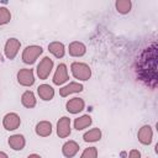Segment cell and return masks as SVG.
Wrapping results in <instances>:
<instances>
[{"instance_id":"1","label":"cell","mask_w":158,"mask_h":158,"mask_svg":"<svg viewBox=\"0 0 158 158\" xmlns=\"http://www.w3.org/2000/svg\"><path fill=\"white\" fill-rule=\"evenodd\" d=\"M136 72L139 80L146 85L152 89L157 86V44L154 42L139 54Z\"/></svg>"},{"instance_id":"2","label":"cell","mask_w":158,"mask_h":158,"mask_svg":"<svg viewBox=\"0 0 158 158\" xmlns=\"http://www.w3.org/2000/svg\"><path fill=\"white\" fill-rule=\"evenodd\" d=\"M70 69H72L73 75L79 80H88L91 75V70H90L89 65H86L85 63L74 62V63H72Z\"/></svg>"},{"instance_id":"3","label":"cell","mask_w":158,"mask_h":158,"mask_svg":"<svg viewBox=\"0 0 158 158\" xmlns=\"http://www.w3.org/2000/svg\"><path fill=\"white\" fill-rule=\"evenodd\" d=\"M42 48L40 46H28L23 49L22 53V60L26 64H32L35 63V60L38 58V56L42 53Z\"/></svg>"},{"instance_id":"4","label":"cell","mask_w":158,"mask_h":158,"mask_svg":"<svg viewBox=\"0 0 158 158\" xmlns=\"http://www.w3.org/2000/svg\"><path fill=\"white\" fill-rule=\"evenodd\" d=\"M52 68H53V60L49 57H44L37 65V74L40 79H47Z\"/></svg>"},{"instance_id":"5","label":"cell","mask_w":158,"mask_h":158,"mask_svg":"<svg viewBox=\"0 0 158 158\" xmlns=\"http://www.w3.org/2000/svg\"><path fill=\"white\" fill-rule=\"evenodd\" d=\"M17 81L23 86H31L35 83L32 69H27V68L20 69L17 73Z\"/></svg>"},{"instance_id":"6","label":"cell","mask_w":158,"mask_h":158,"mask_svg":"<svg viewBox=\"0 0 158 158\" xmlns=\"http://www.w3.org/2000/svg\"><path fill=\"white\" fill-rule=\"evenodd\" d=\"M21 123V120H20V116L15 112H10V114H6L4 120H2V125L7 130V131H12V130H16Z\"/></svg>"},{"instance_id":"7","label":"cell","mask_w":158,"mask_h":158,"mask_svg":"<svg viewBox=\"0 0 158 158\" xmlns=\"http://www.w3.org/2000/svg\"><path fill=\"white\" fill-rule=\"evenodd\" d=\"M57 135L60 138H65L70 135V118L63 116L57 123Z\"/></svg>"},{"instance_id":"8","label":"cell","mask_w":158,"mask_h":158,"mask_svg":"<svg viewBox=\"0 0 158 158\" xmlns=\"http://www.w3.org/2000/svg\"><path fill=\"white\" fill-rule=\"evenodd\" d=\"M20 41L16 40V38H10L7 40L6 44H5V56L9 58V59H14L20 49Z\"/></svg>"},{"instance_id":"9","label":"cell","mask_w":158,"mask_h":158,"mask_svg":"<svg viewBox=\"0 0 158 158\" xmlns=\"http://www.w3.org/2000/svg\"><path fill=\"white\" fill-rule=\"evenodd\" d=\"M138 141L142 143V144H149L152 142V137H153V132H152V127L146 125L143 127L139 128L138 131Z\"/></svg>"},{"instance_id":"10","label":"cell","mask_w":158,"mask_h":158,"mask_svg":"<svg viewBox=\"0 0 158 158\" xmlns=\"http://www.w3.org/2000/svg\"><path fill=\"white\" fill-rule=\"evenodd\" d=\"M68 80V72H67V67L65 64H59L56 73H54V77H53V83L57 84V85H60L63 83H65Z\"/></svg>"},{"instance_id":"11","label":"cell","mask_w":158,"mask_h":158,"mask_svg":"<svg viewBox=\"0 0 158 158\" xmlns=\"http://www.w3.org/2000/svg\"><path fill=\"white\" fill-rule=\"evenodd\" d=\"M79 151V146L77 142L74 141H68L63 144L62 147V152H63V156L67 157V158H72L77 154V152Z\"/></svg>"},{"instance_id":"12","label":"cell","mask_w":158,"mask_h":158,"mask_svg":"<svg viewBox=\"0 0 158 158\" xmlns=\"http://www.w3.org/2000/svg\"><path fill=\"white\" fill-rule=\"evenodd\" d=\"M37 93H38L40 98H41L42 100H46V101L52 100L53 96H54V90H53V88L49 86L48 84H42V85H40V86L37 88Z\"/></svg>"},{"instance_id":"13","label":"cell","mask_w":158,"mask_h":158,"mask_svg":"<svg viewBox=\"0 0 158 158\" xmlns=\"http://www.w3.org/2000/svg\"><path fill=\"white\" fill-rule=\"evenodd\" d=\"M83 109H84V101H83V99L74 98V99H72V100H69L67 102V110L70 114H78Z\"/></svg>"},{"instance_id":"14","label":"cell","mask_w":158,"mask_h":158,"mask_svg":"<svg viewBox=\"0 0 158 158\" xmlns=\"http://www.w3.org/2000/svg\"><path fill=\"white\" fill-rule=\"evenodd\" d=\"M36 133L41 137H47L52 133V125L48 121H41L36 125Z\"/></svg>"},{"instance_id":"15","label":"cell","mask_w":158,"mask_h":158,"mask_svg":"<svg viewBox=\"0 0 158 158\" xmlns=\"http://www.w3.org/2000/svg\"><path fill=\"white\" fill-rule=\"evenodd\" d=\"M86 52L85 46L81 42H72L69 44V54L73 57H81Z\"/></svg>"},{"instance_id":"16","label":"cell","mask_w":158,"mask_h":158,"mask_svg":"<svg viewBox=\"0 0 158 158\" xmlns=\"http://www.w3.org/2000/svg\"><path fill=\"white\" fill-rule=\"evenodd\" d=\"M25 138L22 135H14L9 138V144L15 151H21L25 147Z\"/></svg>"},{"instance_id":"17","label":"cell","mask_w":158,"mask_h":158,"mask_svg":"<svg viewBox=\"0 0 158 158\" xmlns=\"http://www.w3.org/2000/svg\"><path fill=\"white\" fill-rule=\"evenodd\" d=\"M83 90V85L79 84V83H70L69 85L59 89V94L60 96H68L69 94H73V93H79Z\"/></svg>"},{"instance_id":"18","label":"cell","mask_w":158,"mask_h":158,"mask_svg":"<svg viewBox=\"0 0 158 158\" xmlns=\"http://www.w3.org/2000/svg\"><path fill=\"white\" fill-rule=\"evenodd\" d=\"M48 51L56 56L57 58H62L64 56V46L60 42H52L48 44Z\"/></svg>"},{"instance_id":"19","label":"cell","mask_w":158,"mask_h":158,"mask_svg":"<svg viewBox=\"0 0 158 158\" xmlns=\"http://www.w3.org/2000/svg\"><path fill=\"white\" fill-rule=\"evenodd\" d=\"M21 102H22V105H23L25 107H28V109L33 107V106L36 105V99H35L33 93L30 91V90L25 91V93L22 94V96H21Z\"/></svg>"},{"instance_id":"20","label":"cell","mask_w":158,"mask_h":158,"mask_svg":"<svg viewBox=\"0 0 158 158\" xmlns=\"http://www.w3.org/2000/svg\"><path fill=\"white\" fill-rule=\"evenodd\" d=\"M90 123H91V117L89 115H83V116L75 118V121H74V128H77L79 131V130H83V128L88 127Z\"/></svg>"},{"instance_id":"21","label":"cell","mask_w":158,"mask_h":158,"mask_svg":"<svg viewBox=\"0 0 158 158\" xmlns=\"http://www.w3.org/2000/svg\"><path fill=\"white\" fill-rule=\"evenodd\" d=\"M83 138L85 142H96L101 138V131H100V128H93L89 132H86L83 136Z\"/></svg>"},{"instance_id":"22","label":"cell","mask_w":158,"mask_h":158,"mask_svg":"<svg viewBox=\"0 0 158 158\" xmlns=\"http://www.w3.org/2000/svg\"><path fill=\"white\" fill-rule=\"evenodd\" d=\"M116 9L120 14H127L131 10V1L130 0H118L116 1Z\"/></svg>"},{"instance_id":"23","label":"cell","mask_w":158,"mask_h":158,"mask_svg":"<svg viewBox=\"0 0 158 158\" xmlns=\"http://www.w3.org/2000/svg\"><path fill=\"white\" fill-rule=\"evenodd\" d=\"M11 20V14L6 7H0V26L7 23Z\"/></svg>"},{"instance_id":"24","label":"cell","mask_w":158,"mask_h":158,"mask_svg":"<svg viewBox=\"0 0 158 158\" xmlns=\"http://www.w3.org/2000/svg\"><path fill=\"white\" fill-rule=\"evenodd\" d=\"M80 158H98V149L95 147L85 148L84 152L81 153V157Z\"/></svg>"},{"instance_id":"25","label":"cell","mask_w":158,"mask_h":158,"mask_svg":"<svg viewBox=\"0 0 158 158\" xmlns=\"http://www.w3.org/2000/svg\"><path fill=\"white\" fill-rule=\"evenodd\" d=\"M127 158H141V153H139V151H137V149H131Z\"/></svg>"},{"instance_id":"26","label":"cell","mask_w":158,"mask_h":158,"mask_svg":"<svg viewBox=\"0 0 158 158\" xmlns=\"http://www.w3.org/2000/svg\"><path fill=\"white\" fill-rule=\"evenodd\" d=\"M27 158H41V157H40L38 154H30Z\"/></svg>"},{"instance_id":"27","label":"cell","mask_w":158,"mask_h":158,"mask_svg":"<svg viewBox=\"0 0 158 158\" xmlns=\"http://www.w3.org/2000/svg\"><path fill=\"white\" fill-rule=\"evenodd\" d=\"M0 158H9V157H7V154H6V153L0 152Z\"/></svg>"},{"instance_id":"28","label":"cell","mask_w":158,"mask_h":158,"mask_svg":"<svg viewBox=\"0 0 158 158\" xmlns=\"http://www.w3.org/2000/svg\"><path fill=\"white\" fill-rule=\"evenodd\" d=\"M0 60H1V57H0Z\"/></svg>"}]
</instances>
